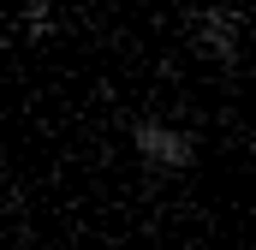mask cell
I'll return each instance as SVG.
<instances>
[{"label": "cell", "instance_id": "1", "mask_svg": "<svg viewBox=\"0 0 256 250\" xmlns=\"http://www.w3.org/2000/svg\"><path fill=\"white\" fill-rule=\"evenodd\" d=\"M126 149L137 155V167L155 173V179H179V173H191L196 155H202L196 131H191V125H173V120H131L126 125Z\"/></svg>", "mask_w": 256, "mask_h": 250}, {"label": "cell", "instance_id": "2", "mask_svg": "<svg viewBox=\"0 0 256 250\" xmlns=\"http://www.w3.org/2000/svg\"><path fill=\"white\" fill-rule=\"evenodd\" d=\"M191 48H196V60H208L214 72H238V60H244V24H238V12L232 6H202L191 18Z\"/></svg>", "mask_w": 256, "mask_h": 250}, {"label": "cell", "instance_id": "3", "mask_svg": "<svg viewBox=\"0 0 256 250\" xmlns=\"http://www.w3.org/2000/svg\"><path fill=\"white\" fill-rule=\"evenodd\" d=\"M24 30H30V36H54V6H48V0H36V6L24 12Z\"/></svg>", "mask_w": 256, "mask_h": 250}]
</instances>
